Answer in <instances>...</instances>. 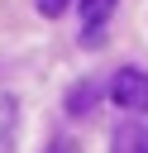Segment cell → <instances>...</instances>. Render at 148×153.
Instances as JSON below:
<instances>
[{"label":"cell","mask_w":148,"mask_h":153,"mask_svg":"<svg viewBox=\"0 0 148 153\" xmlns=\"http://www.w3.org/2000/svg\"><path fill=\"white\" fill-rule=\"evenodd\" d=\"M110 100H115L119 110L143 115V110H148V72H143V67H119L115 81H110Z\"/></svg>","instance_id":"6da1fadb"},{"label":"cell","mask_w":148,"mask_h":153,"mask_svg":"<svg viewBox=\"0 0 148 153\" xmlns=\"http://www.w3.org/2000/svg\"><path fill=\"white\" fill-rule=\"evenodd\" d=\"M43 153H81V148H76V139H67V134H57V139H53V143H48Z\"/></svg>","instance_id":"5b68a950"},{"label":"cell","mask_w":148,"mask_h":153,"mask_svg":"<svg viewBox=\"0 0 148 153\" xmlns=\"http://www.w3.org/2000/svg\"><path fill=\"white\" fill-rule=\"evenodd\" d=\"M62 10H67V0H38V14H48V19L62 14Z\"/></svg>","instance_id":"8992f818"},{"label":"cell","mask_w":148,"mask_h":153,"mask_svg":"<svg viewBox=\"0 0 148 153\" xmlns=\"http://www.w3.org/2000/svg\"><path fill=\"white\" fill-rule=\"evenodd\" d=\"M115 5L119 0H81V33L95 43L100 38V29H105V19L115 14Z\"/></svg>","instance_id":"7a4b0ae2"},{"label":"cell","mask_w":148,"mask_h":153,"mask_svg":"<svg viewBox=\"0 0 148 153\" xmlns=\"http://www.w3.org/2000/svg\"><path fill=\"white\" fill-rule=\"evenodd\" d=\"M110 153H148V124H115Z\"/></svg>","instance_id":"3957f363"},{"label":"cell","mask_w":148,"mask_h":153,"mask_svg":"<svg viewBox=\"0 0 148 153\" xmlns=\"http://www.w3.org/2000/svg\"><path fill=\"white\" fill-rule=\"evenodd\" d=\"M91 105H95V86H91V81H76V86L67 91V115H86Z\"/></svg>","instance_id":"277c9868"}]
</instances>
